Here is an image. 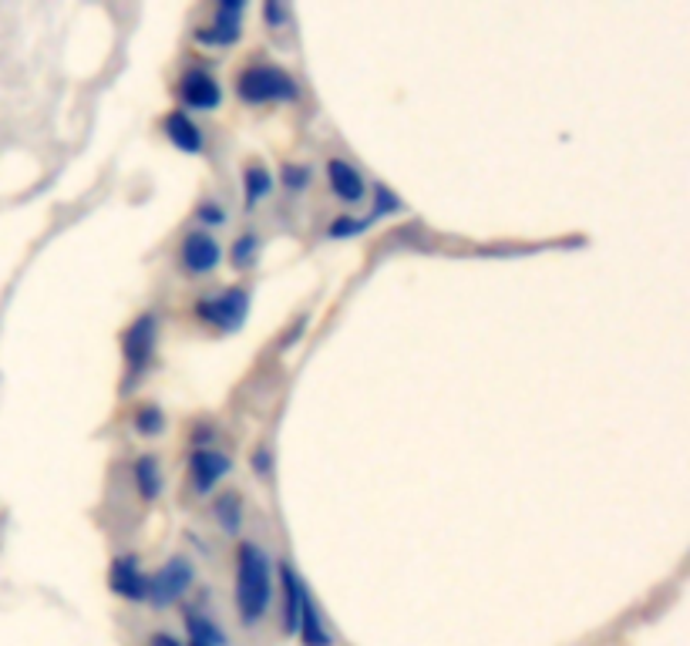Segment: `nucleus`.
I'll return each mask as SVG.
<instances>
[{
	"instance_id": "aec40b11",
	"label": "nucleus",
	"mask_w": 690,
	"mask_h": 646,
	"mask_svg": "<svg viewBox=\"0 0 690 646\" xmlns=\"http://www.w3.org/2000/svg\"><path fill=\"white\" fill-rule=\"evenodd\" d=\"M136 427L142 431V435H162V427H165V414L159 404H145L136 418Z\"/></svg>"
},
{
	"instance_id": "f3484780",
	"label": "nucleus",
	"mask_w": 690,
	"mask_h": 646,
	"mask_svg": "<svg viewBox=\"0 0 690 646\" xmlns=\"http://www.w3.org/2000/svg\"><path fill=\"white\" fill-rule=\"evenodd\" d=\"M136 485H139V492H142L145 502H155L162 495V485L165 482H162V468H159L155 455H142L136 461Z\"/></svg>"
},
{
	"instance_id": "4be33fe9",
	"label": "nucleus",
	"mask_w": 690,
	"mask_h": 646,
	"mask_svg": "<svg viewBox=\"0 0 690 646\" xmlns=\"http://www.w3.org/2000/svg\"><path fill=\"white\" fill-rule=\"evenodd\" d=\"M260 249V239H256L253 233H246V236H239V243L233 246V263H239V267H246L249 260H253V252Z\"/></svg>"
},
{
	"instance_id": "1a4fd4ad",
	"label": "nucleus",
	"mask_w": 690,
	"mask_h": 646,
	"mask_svg": "<svg viewBox=\"0 0 690 646\" xmlns=\"http://www.w3.org/2000/svg\"><path fill=\"white\" fill-rule=\"evenodd\" d=\"M327 183H330V192L348 205H358L367 196V183L361 176V168L348 158H330L327 162Z\"/></svg>"
},
{
	"instance_id": "6e6552de",
	"label": "nucleus",
	"mask_w": 690,
	"mask_h": 646,
	"mask_svg": "<svg viewBox=\"0 0 690 646\" xmlns=\"http://www.w3.org/2000/svg\"><path fill=\"white\" fill-rule=\"evenodd\" d=\"M108 586L115 596L128 602H149V573L139 566L136 555H118L108 573Z\"/></svg>"
},
{
	"instance_id": "ddd939ff",
	"label": "nucleus",
	"mask_w": 690,
	"mask_h": 646,
	"mask_svg": "<svg viewBox=\"0 0 690 646\" xmlns=\"http://www.w3.org/2000/svg\"><path fill=\"white\" fill-rule=\"evenodd\" d=\"M162 132L168 136V142L176 145L179 152H202V142H206L202 128H199L186 111H179V108L165 115Z\"/></svg>"
},
{
	"instance_id": "9d476101",
	"label": "nucleus",
	"mask_w": 690,
	"mask_h": 646,
	"mask_svg": "<svg viewBox=\"0 0 690 646\" xmlns=\"http://www.w3.org/2000/svg\"><path fill=\"white\" fill-rule=\"evenodd\" d=\"M243 11L246 4L243 0H226V4L215 8V17L206 31H199L196 37L202 40V45H233V40L239 37V24H243Z\"/></svg>"
},
{
	"instance_id": "dca6fc26",
	"label": "nucleus",
	"mask_w": 690,
	"mask_h": 646,
	"mask_svg": "<svg viewBox=\"0 0 690 646\" xmlns=\"http://www.w3.org/2000/svg\"><path fill=\"white\" fill-rule=\"evenodd\" d=\"M273 192V176H270V168L267 165H246L243 172V196H246V205L256 209L267 196Z\"/></svg>"
},
{
	"instance_id": "5701e85b",
	"label": "nucleus",
	"mask_w": 690,
	"mask_h": 646,
	"mask_svg": "<svg viewBox=\"0 0 690 646\" xmlns=\"http://www.w3.org/2000/svg\"><path fill=\"white\" fill-rule=\"evenodd\" d=\"M199 223H206V226H223V223H226L223 205H215V202L199 205Z\"/></svg>"
},
{
	"instance_id": "7ed1b4c3",
	"label": "nucleus",
	"mask_w": 690,
	"mask_h": 646,
	"mask_svg": "<svg viewBox=\"0 0 690 646\" xmlns=\"http://www.w3.org/2000/svg\"><path fill=\"white\" fill-rule=\"evenodd\" d=\"M199 320H206L209 327L215 330H239L249 317V290L246 286H230L223 293H212L206 299H199V307H196Z\"/></svg>"
},
{
	"instance_id": "393cba45",
	"label": "nucleus",
	"mask_w": 690,
	"mask_h": 646,
	"mask_svg": "<svg viewBox=\"0 0 690 646\" xmlns=\"http://www.w3.org/2000/svg\"><path fill=\"white\" fill-rule=\"evenodd\" d=\"M253 468H256V471H264V475H267V471H270V455H267V451H256V455H253Z\"/></svg>"
},
{
	"instance_id": "412c9836",
	"label": "nucleus",
	"mask_w": 690,
	"mask_h": 646,
	"mask_svg": "<svg viewBox=\"0 0 690 646\" xmlns=\"http://www.w3.org/2000/svg\"><path fill=\"white\" fill-rule=\"evenodd\" d=\"M307 183H311V172H307L304 165H296V162H286V165H283V186H286L290 192H304Z\"/></svg>"
},
{
	"instance_id": "6ab92c4d",
	"label": "nucleus",
	"mask_w": 690,
	"mask_h": 646,
	"mask_svg": "<svg viewBox=\"0 0 690 646\" xmlns=\"http://www.w3.org/2000/svg\"><path fill=\"white\" fill-rule=\"evenodd\" d=\"M371 192H374V209L367 212V223H371V226H374V223L381 220V215H387V212H391V215H395V212L401 209L398 196H395L391 189H387V186H381V183H377V186H374Z\"/></svg>"
},
{
	"instance_id": "9b49d317",
	"label": "nucleus",
	"mask_w": 690,
	"mask_h": 646,
	"mask_svg": "<svg viewBox=\"0 0 690 646\" xmlns=\"http://www.w3.org/2000/svg\"><path fill=\"white\" fill-rule=\"evenodd\" d=\"M230 468H233V461H230L223 451H209V448H199V451L192 455V461H189L192 489H196L199 495L212 492V489H215V482L230 475Z\"/></svg>"
},
{
	"instance_id": "39448f33",
	"label": "nucleus",
	"mask_w": 690,
	"mask_h": 646,
	"mask_svg": "<svg viewBox=\"0 0 690 646\" xmlns=\"http://www.w3.org/2000/svg\"><path fill=\"white\" fill-rule=\"evenodd\" d=\"M155 333H159V317L155 314H142L121 337V357H125V367H128V377H132V380L152 364Z\"/></svg>"
},
{
	"instance_id": "f257e3e1",
	"label": "nucleus",
	"mask_w": 690,
	"mask_h": 646,
	"mask_svg": "<svg viewBox=\"0 0 690 646\" xmlns=\"http://www.w3.org/2000/svg\"><path fill=\"white\" fill-rule=\"evenodd\" d=\"M273 602V569L260 545L239 542L236 549V610L243 626H256Z\"/></svg>"
},
{
	"instance_id": "20e7f679",
	"label": "nucleus",
	"mask_w": 690,
	"mask_h": 646,
	"mask_svg": "<svg viewBox=\"0 0 690 646\" xmlns=\"http://www.w3.org/2000/svg\"><path fill=\"white\" fill-rule=\"evenodd\" d=\"M192 579H196V569L189 559L172 555L155 576H149V602L155 610H168L172 602H179L189 592Z\"/></svg>"
},
{
	"instance_id": "2eb2a0df",
	"label": "nucleus",
	"mask_w": 690,
	"mask_h": 646,
	"mask_svg": "<svg viewBox=\"0 0 690 646\" xmlns=\"http://www.w3.org/2000/svg\"><path fill=\"white\" fill-rule=\"evenodd\" d=\"M186 633H189V646H226V633L220 630V623L196 610L186 613Z\"/></svg>"
},
{
	"instance_id": "423d86ee",
	"label": "nucleus",
	"mask_w": 690,
	"mask_h": 646,
	"mask_svg": "<svg viewBox=\"0 0 690 646\" xmlns=\"http://www.w3.org/2000/svg\"><path fill=\"white\" fill-rule=\"evenodd\" d=\"M179 102L192 111H215L223 105V89L206 68H189L179 78Z\"/></svg>"
},
{
	"instance_id": "b1692460",
	"label": "nucleus",
	"mask_w": 690,
	"mask_h": 646,
	"mask_svg": "<svg viewBox=\"0 0 690 646\" xmlns=\"http://www.w3.org/2000/svg\"><path fill=\"white\" fill-rule=\"evenodd\" d=\"M149 646H183L176 636H172V633H155L152 639H149Z\"/></svg>"
},
{
	"instance_id": "0eeeda50",
	"label": "nucleus",
	"mask_w": 690,
	"mask_h": 646,
	"mask_svg": "<svg viewBox=\"0 0 690 646\" xmlns=\"http://www.w3.org/2000/svg\"><path fill=\"white\" fill-rule=\"evenodd\" d=\"M179 260H183V270H186L189 277H206V273H212L215 267H220V260H223V246L215 243L206 230H196V233H189V236L183 239V246H179Z\"/></svg>"
},
{
	"instance_id": "f8f14e48",
	"label": "nucleus",
	"mask_w": 690,
	"mask_h": 646,
	"mask_svg": "<svg viewBox=\"0 0 690 646\" xmlns=\"http://www.w3.org/2000/svg\"><path fill=\"white\" fill-rule=\"evenodd\" d=\"M280 583H283V633L296 636L300 610H304V599H307V586L296 576V569L290 563L280 566Z\"/></svg>"
},
{
	"instance_id": "a211bd4d",
	"label": "nucleus",
	"mask_w": 690,
	"mask_h": 646,
	"mask_svg": "<svg viewBox=\"0 0 690 646\" xmlns=\"http://www.w3.org/2000/svg\"><path fill=\"white\" fill-rule=\"evenodd\" d=\"M243 502H239V495L236 492H226V495H220L215 498V505H212V512H215V522L223 526V532L226 536H236L239 532V526H243Z\"/></svg>"
},
{
	"instance_id": "f03ea898",
	"label": "nucleus",
	"mask_w": 690,
	"mask_h": 646,
	"mask_svg": "<svg viewBox=\"0 0 690 646\" xmlns=\"http://www.w3.org/2000/svg\"><path fill=\"white\" fill-rule=\"evenodd\" d=\"M236 92L246 105H270V102H293L296 78L277 64H249L236 78Z\"/></svg>"
},
{
	"instance_id": "4468645a",
	"label": "nucleus",
	"mask_w": 690,
	"mask_h": 646,
	"mask_svg": "<svg viewBox=\"0 0 690 646\" xmlns=\"http://www.w3.org/2000/svg\"><path fill=\"white\" fill-rule=\"evenodd\" d=\"M296 636L304 639V646H334V633H330V626H327L320 607L311 599V592H307V599H304V610H300Z\"/></svg>"
}]
</instances>
